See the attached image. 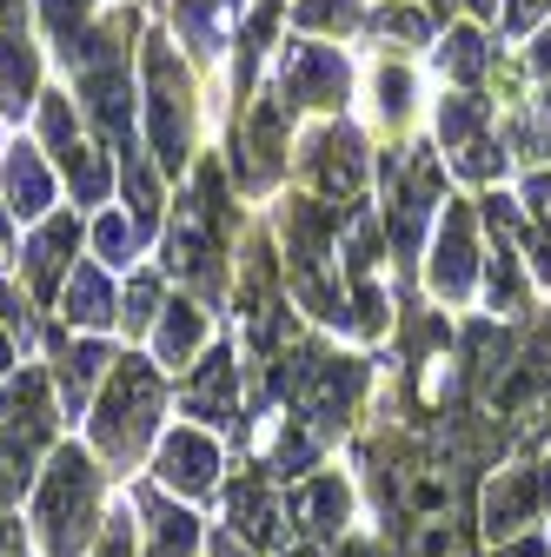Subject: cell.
Instances as JSON below:
<instances>
[{"label":"cell","instance_id":"6da1fadb","mask_svg":"<svg viewBox=\"0 0 551 557\" xmlns=\"http://www.w3.org/2000/svg\"><path fill=\"white\" fill-rule=\"evenodd\" d=\"M34 531L47 557H87L100 537V471L81 445H60L47 458L40 498H34Z\"/></svg>","mask_w":551,"mask_h":557},{"label":"cell","instance_id":"7a4b0ae2","mask_svg":"<svg viewBox=\"0 0 551 557\" xmlns=\"http://www.w3.org/2000/svg\"><path fill=\"white\" fill-rule=\"evenodd\" d=\"M226 239H233V206H226V180L220 166H199L193 173V199L180 206V220L167 233V265L199 286L206 299L226 293Z\"/></svg>","mask_w":551,"mask_h":557},{"label":"cell","instance_id":"3957f363","mask_svg":"<svg viewBox=\"0 0 551 557\" xmlns=\"http://www.w3.org/2000/svg\"><path fill=\"white\" fill-rule=\"evenodd\" d=\"M154 418H160V372L147 359H113L107 392L94 398V445L113 465H133L154 438Z\"/></svg>","mask_w":551,"mask_h":557},{"label":"cell","instance_id":"277c9868","mask_svg":"<svg viewBox=\"0 0 551 557\" xmlns=\"http://www.w3.org/2000/svg\"><path fill=\"white\" fill-rule=\"evenodd\" d=\"M346 226V206H319V199H293L280 213V233H286V272H293V293L319 312V319H346L339 293L326 286V259H332V239Z\"/></svg>","mask_w":551,"mask_h":557},{"label":"cell","instance_id":"5b68a950","mask_svg":"<svg viewBox=\"0 0 551 557\" xmlns=\"http://www.w3.org/2000/svg\"><path fill=\"white\" fill-rule=\"evenodd\" d=\"M147 133H154V160L160 173H186L193 166V81L180 53L154 34L147 40Z\"/></svg>","mask_w":551,"mask_h":557},{"label":"cell","instance_id":"8992f818","mask_svg":"<svg viewBox=\"0 0 551 557\" xmlns=\"http://www.w3.org/2000/svg\"><path fill=\"white\" fill-rule=\"evenodd\" d=\"M439 193H445V180H439V160L426 147H405V153L385 160V233H392V252H405V259L419 252Z\"/></svg>","mask_w":551,"mask_h":557},{"label":"cell","instance_id":"52a82bcc","mask_svg":"<svg viewBox=\"0 0 551 557\" xmlns=\"http://www.w3.org/2000/svg\"><path fill=\"white\" fill-rule=\"evenodd\" d=\"M439 147L452 153V166L465 180H499L505 173V147L492 139V113L478 94H452L439 100Z\"/></svg>","mask_w":551,"mask_h":557},{"label":"cell","instance_id":"ba28073f","mask_svg":"<svg viewBox=\"0 0 551 557\" xmlns=\"http://www.w3.org/2000/svg\"><path fill=\"white\" fill-rule=\"evenodd\" d=\"M346 87H353L346 53L286 40V53H280V100L286 107H339V100H346Z\"/></svg>","mask_w":551,"mask_h":557},{"label":"cell","instance_id":"9c48e42d","mask_svg":"<svg viewBox=\"0 0 551 557\" xmlns=\"http://www.w3.org/2000/svg\"><path fill=\"white\" fill-rule=\"evenodd\" d=\"M286 120H293V107L280 100V94H266L253 113H246V133H240V160H233V173H240V186H272L280 180V166H286Z\"/></svg>","mask_w":551,"mask_h":557},{"label":"cell","instance_id":"30bf717a","mask_svg":"<svg viewBox=\"0 0 551 557\" xmlns=\"http://www.w3.org/2000/svg\"><path fill=\"white\" fill-rule=\"evenodd\" d=\"M306 180L326 193V199H353L366 186V139L339 120V126H319L313 147H306Z\"/></svg>","mask_w":551,"mask_h":557},{"label":"cell","instance_id":"8fae6325","mask_svg":"<svg viewBox=\"0 0 551 557\" xmlns=\"http://www.w3.org/2000/svg\"><path fill=\"white\" fill-rule=\"evenodd\" d=\"M478 278V246H472V206L445 199L439 213V239H432V293L439 299H465Z\"/></svg>","mask_w":551,"mask_h":557},{"label":"cell","instance_id":"7c38bea8","mask_svg":"<svg viewBox=\"0 0 551 557\" xmlns=\"http://www.w3.org/2000/svg\"><path fill=\"white\" fill-rule=\"evenodd\" d=\"M154 471H160L167 492H180V498H206V492H213V478H220V445L206 438V432H186V425H180V432L160 438Z\"/></svg>","mask_w":551,"mask_h":557},{"label":"cell","instance_id":"4fadbf2b","mask_svg":"<svg viewBox=\"0 0 551 557\" xmlns=\"http://www.w3.org/2000/svg\"><path fill=\"white\" fill-rule=\"evenodd\" d=\"M74 246H81V220L74 213H53V220H40V233L27 239V252H21V272H27V286L40 293V299H60L66 293V259H74Z\"/></svg>","mask_w":551,"mask_h":557},{"label":"cell","instance_id":"5bb4252c","mask_svg":"<svg viewBox=\"0 0 551 557\" xmlns=\"http://www.w3.org/2000/svg\"><path fill=\"white\" fill-rule=\"evenodd\" d=\"M180 405L193 418H220V425H233V411H240V359H233V345L206 352V366L193 372V385L180 392Z\"/></svg>","mask_w":551,"mask_h":557},{"label":"cell","instance_id":"9a60e30c","mask_svg":"<svg viewBox=\"0 0 551 557\" xmlns=\"http://www.w3.org/2000/svg\"><path fill=\"white\" fill-rule=\"evenodd\" d=\"M0 193H8V213L47 220V206H53V166H47V153L14 147L8 160H0Z\"/></svg>","mask_w":551,"mask_h":557},{"label":"cell","instance_id":"2e32d148","mask_svg":"<svg viewBox=\"0 0 551 557\" xmlns=\"http://www.w3.org/2000/svg\"><path fill=\"white\" fill-rule=\"evenodd\" d=\"M60 312H66V325H81V332L120 325V299H113V286H107V272H100V265H74V272H66Z\"/></svg>","mask_w":551,"mask_h":557},{"label":"cell","instance_id":"e0dca14e","mask_svg":"<svg viewBox=\"0 0 551 557\" xmlns=\"http://www.w3.org/2000/svg\"><path fill=\"white\" fill-rule=\"evenodd\" d=\"M40 107V53L21 27L0 34V113H27Z\"/></svg>","mask_w":551,"mask_h":557},{"label":"cell","instance_id":"ac0fdd59","mask_svg":"<svg viewBox=\"0 0 551 557\" xmlns=\"http://www.w3.org/2000/svg\"><path fill=\"white\" fill-rule=\"evenodd\" d=\"M531 511H538V471H499V478L486 484V531H492V537L525 531Z\"/></svg>","mask_w":551,"mask_h":557},{"label":"cell","instance_id":"d6986e66","mask_svg":"<svg viewBox=\"0 0 551 557\" xmlns=\"http://www.w3.org/2000/svg\"><path fill=\"white\" fill-rule=\"evenodd\" d=\"M173 21H180V40L213 60L226 40H233V21H240V0H173Z\"/></svg>","mask_w":551,"mask_h":557},{"label":"cell","instance_id":"ffe728a7","mask_svg":"<svg viewBox=\"0 0 551 557\" xmlns=\"http://www.w3.org/2000/svg\"><path fill=\"white\" fill-rule=\"evenodd\" d=\"M100 372H113V352H107L100 338H81V345H66V352H60V366H53V392H60V411H66V418L87 405V392H94Z\"/></svg>","mask_w":551,"mask_h":557},{"label":"cell","instance_id":"44dd1931","mask_svg":"<svg viewBox=\"0 0 551 557\" xmlns=\"http://www.w3.org/2000/svg\"><path fill=\"white\" fill-rule=\"evenodd\" d=\"M226 518L240 524V537H253V544H280V505H272V492H266V478H233V492H226Z\"/></svg>","mask_w":551,"mask_h":557},{"label":"cell","instance_id":"7402d4cb","mask_svg":"<svg viewBox=\"0 0 551 557\" xmlns=\"http://www.w3.org/2000/svg\"><path fill=\"white\" fill-rule=\"evenodd\" d=\"M346 511H353L346 478H313V484H299V492H293V518H299L313 537H332L339 524H346Z\"/></svg>","mask_w":551,"mask_h":557},{"label":"cell","instance_id":"603a6c76","mask_svg":"<svg viewBox=\"0 0 551 557\" xmlns=\"http://www.w3.org/2000/svg\"><path fill=\"white\" fill-rule=\"evenodd\" d=\"M206 345V312L199 306H186V299H173L167 312H160V332H154V352H160V366H193V352Z\"/></svg>","mask_w":551,"mask_h":557},{"label":"cell","instance_id":"cb8c5ba5","mask_svg":"<svg viewBox=\"0 0 551 557\" xmlns=\"http://www.w3.org/2000/svg\"><path fill=\"white\" fill-rule=\"evenodd\" d=\"M140 518H147V557H193L199 550V524L180 511V505H167V498H140Z\"/></svg>","mask_w":551,"mask_h":557},{"label":"cell","instance_id":"d4e9b609","mask_svg":"<svg viewBox=\"0 0 551 557\" xmlns=\"http://www.w3.org/2000/svg\"><path fill=\"white\" fill-rule=\"evenodd\" d=\"M81 147H87V133L74 120V100H66V94H40V153L60 166V160H74Z\"/></svg>","mask_w":551,"mask_h":557},{"label":"cell","instance_id":"484cf974","mask_svg":"<svg viewBox=\"0 0 551 557\" xmlns=\"http://www.w3.org/2000/svg\"><path fill=\"white\" fill-rule=\"evenodd\" d=\"M94 14H100V0H40V21H47V34H53V47L74 60L81 47H87V34H94Z\"/></svg>","mask_w":551,"mask_h":557},{"label":"cell","instance_id":"4316f807","mask_svg":"<svg viewBox=\"0 0 551 557\" xmlns=\"http://www.w3.org/2000/svg\"><path fill=\"white\" fill-rule=\"evenodd\" d=\"M486 34L478 27H452L445 34V47H439V74H452L458 87H472V81H486Z\"/></svg>","mask_w":551,"mask_h":557},{"label":"cell","instance_id":"83f0119b","mask_svg":"<svg viewBox=\"0 0 551 557\" xmlns=\"http://www.w3.org/2000/svg\"><path fill=\"white\" fill-rule=\"evenodd\" d=\"M140 239H147V233L133 226L126 213H100V220H94V252H100V265H126L133 252H140Z\"/></svg>","mask_w":551,"mask_h":557},{"label":"cell","instance_id":"f1b7e54d","mask_svg":"<svg viewBox=\"0 0 551 557\" xmlns=\"http://www.w3.org/2000/svg\"><path fill=\"white\" fill-rule=\"evenodd\" d=\"M486 293H492V306H505V312L525 306V278H518V252H512V246H499V252L486 259Z\"/></svg>","mask_w":551,"mask_h":557},{"label":"cell","instance_id":"f546056e","mask_svg":"<svg viewBox=\"0 0 551 557\" xmlns=\"http://www.w3.org/2000/svg\"><path fill=\"white\" fill-rule=\"evenodd\" d=\"M293 21H299L306 34H346V27L359 21V0H299Z\"/></svg>","mask_w":551,"mask_h":557},{"label":"cell","instance_id":"4dcf8cb0","mask_svg":"<svg viewBox=\"0 0 551 557\" xmlns=\"http://www.w3.org/2000/svg\"><path fill=\"white\" fill-rule=\"evenodd\" d=\"M160 312H167V306H160V278H147V272H140V278H126V299H120V325H126V332H147V325H154Z\"/></svg>","mask_w":551,"mask_h":557},{"label":"cell","instance_id":"1f68e13d","mask_svg":"<svg viewBox=\"0 0 551 557\" xmlns=\"http://www.w3.org/2000/svg\"><path fill=\"white\" fill-rule=\"evenodd\" d=\"M372 34H379V40H426V34H432V21H426V8L385 0V8L372 14Z\"/></svg>","mask_w":551,"mask_h":557},{"label":"cell","instance_id":"d6a6232c","mask_svg":"<svg viewBox=\"0 0 551 557\" xmlns=\"http://www.w3.org/2000/svg\"><path fill=\"white\" fill-rule=\"evenodd\" d=\"M372 94H379V113H385L392 126H399V120L412 113V74H405V66H379Z\"/></svg>","mask_w":551,"mask_h":557},{"label":"cell","instance_id":"836d02e7","mask_svg":"<svg viewBox=\"0 0 551 557\" xmlns=\"http://www.w3.org/2000/svg\"><path fill=\"white\" fill-rule=\"evenodd\" d=\"M544 8H551V0H505V34H531L538 21H544Z\"/></svg>","mask_w":551,"mask_h":557},{"label":"cell","instance_id":"e575fe53","mask_svg":"<svg viewBox=\"0 0 551 557\" xmlns=\"http://www.w3.org/2000/svg\"><path fill=\"white\" fill-rule=\"evenodd\" d=\"M94 557H133V531H126V511L120 518H107V531H100V550Z\"/></svg>","mask_w":551,"mask_h":557},{"label":"cell","instance_id":"d590c367","mask_svg":"<svg viewBox=\"0 0 551 557\" xmlns=\"http://www.w3.org/2000/svg\"><path fill=\"white\" fill-rule=\"evenodd\" d=\"M0 325H14L21 338H34V325H27V306H14V293L0 286Z\"/></svg>","mask_w":551,"mask_h":557},{"label":"cell","instance_id":"8d00e7d4","mask_svg":"<svg viewBox=\"0 0 551 557\" xmlns=\"http://www.w3.org/2000/svg\"><path fill=\"white\" fill-rule=\"evenodd\" d=\"M525 206H538V213L551 220V173H538V180L525 186Z\"/></svg>","mask_w":551,"mask_h":557},{"label":"cell","instance_id":"74e56055","mask_svg":"<svg viewBox=\"0 0 551 557\" xmlns=\"http://www.w3.org/2000/svg\"><path fill=\"white\" fill-rule=\"evenodd\" d=\"M531 66H538V74H544V81H551V27H544V34H538V47H531Z\"/></svg>","mask_w":551,"mask_h":557},{"label":"cell","instance_id":"f35d334b","mask_svg":"<svg viewBox=\"0 0 551 557\" xmlns=\"http://www.w3.org/2000/svg\"><path fill=\"white\" fill-rule=\"evenodd\" d=\"M531 252H538V278H551V233H531Z\"/></svg>","mask_w":551,"mask_h":557},{"label":"cell","instance_id":"ab89813d","mask_svg":"<svg viewBox=\"0 0 551 557\" xmlns=\"http://www.w3.org/2000/svg\"><path fill=\"white\" fill-rule=\"evenodd\" d=\"M499 557H551V550H544V544H538V537H518V544H505V550H499Z\"/></svg>","mask_w":551,"mask_h":557},{"label":"cell","instance_id":"60d3db41","mask_svg":"<svg viewBox=\"0 0 551 557\" xmlns=\"http://www.w3.org/2000/svg\"><path fill=\"white\" fill-rule=\"evenodd\" d=\"M213 557H246V544H240L233 531H220V537H213Z\"/></svg>","mask_w":551,"mask_h":557},{"label":"cell","instance_id":"b9f144b4","mask_svg":"<svg viewBox=\"0 0 551 557\" xmlns=\"http://www.w3.org/2000/svg\"><path fill=\"white\" fill-rule=\"evenodd\" d=\"M538 139H544V147H551V94L538 100Z\"/></svg>","mask_w":551,"mask_h":557},{"label":"cell","instance_id":"7bdbcfd3","mask_svg":"<svg viewBox=\"0 0 551 557\" xmlns=\"http://www.w3.org/2000/svg\"><path fill=\"white\" fill-rule=\"evenodd\" d=\"M0 471H8V492H14V484L27 478V471H14V451H8V445H0Z\"/></svg>","mask_w":551,"mask_h":557},{"label":"cell","instance_id":"ee69618b","mask_svg":"<svg viewBox=\"0 0 551 557\" xmlns=\"http://www.w3.org/2000/svg\"><path fill=\"white\" fill-rule=\"evenodd\" d=\"M0 372H14V338L0 332Z\"/></svg>","mask_w":551,"mask_h":557},{"label":"cell","instance_id":"f6af8a7d","mask_svg":"<svg viewBox=\"0 0 551 557\" xmlns=\"http://www.w3.org/2000/svg\"><path fill=\"white\" fill-rule=\"evenodd\" d=\"M14 14H21V0H0V34L14 27Z\"/></svg>","mask_w":551,"mask_h":557},{"label":"cell","instance_id":"bcb514c9","mask_svg":"<svg viewBox=\"0 0 551 557\" xmlns=\"http://www.w3.org/2000/svg\"><path fill=\"white\" fill-rule=\"evenodd\" d=\"M538 505H551V465H538Z\"/></svg>","mask_w":551,"mask_h":557},{"label":"cell","instance_id":"7dc6e473","mask_svg":"<svg viewBox=\"0 0 551 557\" xmlns=\"http://www.w3.org/2000/svg\"><path fill=\"white\" fill-rule=\"evenodd\" d=\"M0 246H8V206H0Z\"/></svg>","mask_w":551,"mask_h":557},{"label":"cell","instance_id":"c3c4849f","mask_svg":"<svg viewBox=\"0 0 551 557\" xmlns=\"http://www.w3.org/2000/svg\"><path fill=\"white\" fill-rule=\"evenodd\" d=\"M472 8H478V14H492V8H499V0H472Z\"/></svg>","mask_w":551,"mask_h":557},{"label":"cell","instance_id":"681fc988","mask_svg":"<svg viewBox=\"0 0 551 557\" xmlns=\"http://www.w3.org/2000/svg\"><path fill=\"white\" fill-rule=\"evenodd\" d=\"M286 557H313V550H286Z\"/></svg>","mask_w":551,"mask_h":557}]
</instances>
